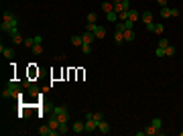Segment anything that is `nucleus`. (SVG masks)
Returning a JSON list of instances; mask_svg holds the SVG:
<instances>
[{
	"label": "nucleus",
	"instance_id": "nucleus-1",
	"mask_svg": "<svg viewBox=\"0 0 183 136\" xmlns=\"http://www.w3.org/2000/svg\"><path fill=\"white\" fill-rule=\"evenodd\" d=\"M0 31H2V33H8L10 37L18 35V18L14 16V12H10V10H4V12H2Z\"/></svg>",
	"mask_w": 183,
	"mask_h": 136
},
{
	"label": "nucleus",
	"instance_id": "nucleus-2",
	"mask_svg": "<svg viewBox=\"0 0 183 136\" xmlns=\"http://www.w3.org/2000/svg\"><path fill=\"white\" fill-rule=\"evenodd\" d=\"M53 116H55L61 124L69 120V112H67V108H65V106H55V108H53Z\"/></svg>",
	"mask_w": 183,
	"mask_h": 136
},
{
	"label": "nucleus",
	"instance_id": "nucleus-3",
	"mask_svg": "<svg viewBox=\"0 0 183 136\" xmlns=\"http://www.w3.org/2000/svg\"><path fill=\"white\" fill-rule=\"evenodd\" d=\"M71 130H73L75 134H82V132H86V122H82V120H75V122H73V126H71Z\"/></svg>",
	"mask_w": 183,
	"mask_h": 136
},
{
	"label": "nucleus",
	"instance_id": "nucleus-4",
	"mask_svg": "<svg viewBox=\"0 0 183 136\" xmlns=\"http://www.w3.org/2000/svg\"><path fill=\"white\" fill-rule=\"evenodd\" d=\"M98 132H100V134H108V132H110V124H108L106 120L98 122Z\"/></svg>",
	"mask_w": 183,
	"mask_h": 136
},
{
	"label": "nucleus",
	"instance_id": "nucleus-5",
	"mask_svg": "<svg viewBox=\"0 0 183 136\" xmlns=\"http://www.w3.org/2000/svg\"><path fill=\"white\" fill-rule=\"evenodd\" d=\"M98 130V122L92 118V120H86V132H96Z\"/></svg>",
	"mask_w": 183,
	"mask_h": 136
},
{
	"label": "nucleus",
	"instance_id": "nucleus-6",
	"mask_svg": "<svg viewBox=\"0 0 183 136\" xmlns=\"http://www.w3.org/2000/svg\"><path fill=\"white\" fill-rule=\"evenodd\" d=\"M94 37H96V39H104V37H106V29H104L102 25H98L96 31H94Z\"/></svg>",
	"mask_w": 183,
	"mask_h": 136
},
{
	"label": "nucleus",
	"instance_id": "nucleus-7",
	"mask_svg": "<svg viewBox=\"0 0 183 136\" xmlns=\"http://www.w3.org/2000/svg\"><path fill=\"white\" fill-rule=\"evenodd\" d=\"M0 53H2L6 59H12V57H14V49H8V47H4V45L0 47Z\"/></svg>",
	"mask_w": 183,
	"mask_h": 136
},
{
	"label": "nucleus",
	"instance_id": "nucleus-8",
	"mask_svg": "<svg viewBox=\"0 0 183 136\" xmlns=\"http://www.w3.org/2000/svg\"><path fill=\"white\" fill-rule=\"evenodd\" d=\"M114 41L120 45V43H124V31H120V29H116L114 31Z\"/></svg>",
	"mask_w": 183,
	"mask_h": 136
},
{
	"label": "nucleus",
	"instance_id": "nucleus-9",
	"mask_svg": "<svg viewBox=\"0 0 183 136\" xmlns=\"http://www.w3.org/2000/svg\"><path fill=\"white\" fill-rule=\"evenodd\" d=\"M140 18H142V22H144V25H149V22H153V12H151V10H146V12H142V14H140Z\"/></svg>",
	"mask_w": 183,
	"mask_h": 136
},
{
	"label": "nucleus",
	"instance_id": "nucleus-10",
	"mask_svg": "<svg viewBox=\"0 0 183 136\" xmlns=\"http://www.w3.org/2000/svg\"><path fill=\"white\" fill-rule=\"evenodd\" d=\"M71 45H73V47H82V45H84L82 35H73V37H71Z\"/></svg>",
	"mask_w": 183,
	"mask_h": 136
},
{
	"label": "nucleus",
	"instance_id": "nucleus-11",
	"mask_svg": "<svg viewBox=\"0 0 183 136\" xmlns=\"http://www.w3.org/2000/svg\"><path fill=\"white\" fill-rule=\"evenodd\" d=\"M144 134L146 136H155V134H161V130H157L155 126H146V128H144Z\"/></svg>",
	"mask_w": 183,
	"mask_h": 136
},
{
	"label": "nucleus",
	"instance_id": "nucleus-12",
	"mask_svg": "<svg viewBox=\"0 0 183 136\" xmlns=\"http://www.w3.org/2000/svg\"><path fill=\"white\" fill-rule=\"evenodd\" d=\"M82 39H84V43H90V45H92L96 37H94V33H88V31H86V33L82 35Z\"/></svg>",
	"mask_w": 183,
	"mask_h": 136
},
{
	"label": "nucleus",
	"instance_id": "nucleus-13",
	"mask_svg": "<svg viewBox=\"0 0 183 136\" xmlns=\"http://www.w3.org/2000/svg\"><path fill=\"white\" fill-rule=\"evenodd\" d=\"M106 18H108L110 22H118V12H116V10H110V12L106 14Z\"/></svg>",
	"mask_w": 183,
	"mask_h": 136
},
{
	"label": "nucleus",
	"instance_id": "nucleus-14",
	"mask_svg": "<svg viewBox=\"0 0 183 136\" xmlns=\"http://www.w3.org/2000/svg\"><path fill=\"white\" fill-rule=\"evenodd\" d=\"M124 41L126 43H132L134 41V29L132 31H124Z\"/></svg>",
	"mask_w": 183,
	"mask_h": 136
},
{
	"label": "nucleus",
	"instance_id": "nucleus-15",
	"mask_svg": "<svg viewBox=\"0 0 183 136\" xmlns=\"http://www.w3.org/2000/svg\"><path fill=\"white\" fill-rule=\"evenodd\" d=\"M102 10L108 14L110 10H114V2H102Z\"/></svg>",
	"mask_w": 183,
	"mask_h": 136
},
{
	"label": "nucleus",
	"instance_id": "nucleus-16",
	"mask_svg": "<svg viewBox=\"0 0 183 136\" xmlns=\"http://www.w3.org/2000/svg\"><path fill=\"white\" fill-rule=\"evenodd\" d=\"M137 18H140V14H138V10H134V8H130V10H128V20H137Z\"/></svg>",
	"mask_w": 183,
	"mask_h": 136
},
{
	"label": "nucleus",
	"instance_id": "nucleus-17",
	"mask_svg": "<svg viewBox=\"0 0 183 136\" xmlns=\"http://www.w3.org/2000/svg\"><path fill=\"white\" fill-rule=\"evenodd\" d=\"M161 16H163V18H171V8H169V6H163V8H161Z\"/></svg>",
	"mask_w": 183,
	"mask_h": 136
},
{
	"label": "nucleus",
	"instance_id": "nucleus-18",
	"mask_svg": "<svg viewBox=\"0 0 183 136\" xmlns=\"http://www.w3.org/2000/svg\"><path fill=\"white\" fill-rule=\"evenodd\" d=\"M175 53H177V49H175V47H173V45H169V47H167V49H165V57H173Z\"/></svg>",
	"mask_w": 183,
	"mask_h": 136
},
{
	"label": "nucleus",
	"instance_id": "nucleus-19",
	"mask_svg": "<svg viewBox=\"0 0 183 136\" xmlns=\"http://www.w3.org/2000/svg\"><path fill=\"white\" fill-rule=\"evenodd\" d=\"M10 39H12V43H14V45H23V43H25V39L20 37V33H18V35H14V37H10Z\"/></svg>",
	"mask_w": 183,
	"mask_h": 136
},
{
	"label": "nucleus",
	"instance_id": "nucleus-20",
	"mask_svg": "<svg viewBox=\"0 0 183 136\" xmlns=\"http://www.w3.org/2000/svg\"><path fill=\"white\" fill-rule=\"evenodd\" d=\"M151 126H155L157 130H161V126H163V122H161V118H153V120H151Z\"/></svg>",
	"mask_w": 183,
	"mask_h": 136
},
{
	"label": "nucleus",
	"instance_id": "nucleus-21",
	"mask_svg": "<svg viewBox=\"0 0 183 136\" xmlns=\"http://www.w3.org/2000/svg\"><path fill=\"white\" fill-rule=\"evenodd\" d=\"M122 25H124V31H132L134 29V20H124Z\"/></svg>",
	"mask_w": 183,
	"mask_h": 136
},
{
	"label": "nucleus",
	"instance_id": "nucleus-22",
	"mask_svg": "<svg viewBox=\"0 0 183 136\" xmlns=\"http://www.w3.org/2000/svg\"><path fill=\"white\" fill-rule=\"evenodd\" d=\"M80 49H82V53H86V55H90V53H92V45H90V43H84Z\"/></svg>",
	"mask_w": 183,
	"mask_h": 136
},
{
	"label": "nucleus",
	"instance_id": "nucleus-23",
	"mask_svg": "<svg viewBox=\"0 0 183 136\" xmlns=\"http://www.w3.org/2000/svg\"><path fill=\"white\" fill-rule=\"evenodd\" d=\"M29 93H31V95H39V93H41L39 86H31V88H29Z\"/></svg>",
	"mask_w": 183,
	"mask_h": 136
},
{
	"label": "nucleus",
	"instance_id": "nucleus-24",
	"mask_svg": "<svg viewBox=\"0 0 183 136\" xmlns=\"http://www.w3.org/2000/svg\"><path fill=\"white\" fill-rule=\"evenodd\" d=\"M67 132H69V128H67V122L59 124V134H67Z\"/></svg>",
	"mask_w": 183,
	"mask_h": 136
},
{
	"label": "nucleus",
	"instance_id": "nucleus-25",
	"mask_svg": "<svg viewBox=\"0 0 183 136\" xmlns=\"http://www.w3.org/2000/svg\"><path fill=\"white\" fill-rule=\"evenodd\" d=\"M159 47H161V49H167V47H169V39L161 37V41H159Z\"/></svg>",
	"mask_w": 183,
	"mask_h": 136
},
{
	"label": "nucleus",
	"instance_id": "nucleus-26",
	"mask_svg": "<svg viewBox=\"0 0 183 136\" xmlns=\"http://www.w3.org/2000/svg\"><path fill=\"white\" fill-rule=\"evenodd\" d=\"M31 51H33L35 55H41V53H43V45H35L33 49H31Z\"/></svg>",
	"mask_w": 183,
	"mask_h": 136
},
{
	"label": "nucleus",
	"instance_id": "nucleus-27",
	"mask_svg": "<svg viewBox=\"0 0 183 136\" xmlns=\"http://www.w3.org/2000/svg\"><path fill=\"white\" fill-rule=\"evenodd\" d=\"M96 27H98L96 22H88V25H86V31H88V33H94V31H96Z\"/></svg>",
	"mask_w": 183,
	"mask_h": 136
},
{
	"label": "nucleus",
	"instance_id": "nucleus-28",
	"mask_svg": "<svg viewBox=\"0 0 183 136\" xmlns=\"http://www.w3.org/2000/svg\"><path fill=\"white\" fill-rule=\"evenodd\" d=\"M25 47H29V49H33L35 47V39H25V43H23Z\"/></svg>",
	"mask_w": 183,
	"mask_h": 136
},
{
	"label": "nucleus",
	"instance_id": "nucleus-29",
	"mask_svg": "<svg viewBox=\"0 0 183 136\" xmlns=\"http://www.w3.org/2000/svg\"><path fill=\"white\" fill-rule=\"evenodd\" d=\"M96 20H98V14H96V12H90V14H88V22H96Z\"/></svg>",
	"mask_w": 183,
	"mask_h": 136
},
{
	"label": "nucleus",
	"instance_id": "nucleus-30",
	"mask_svg": "<svg viewBox=\"0 0 183 136\" xmlns=\"http://www.w3.org/2000/svg\"><path fill=\"white\" fill-rule=\"evenodd\" d=\"M155 55L161 59V57H165V49H161V47H157V51H155Z\"/></svg>",
	"mask_w": 183,
	"mask_h": 136
},
{
	"label": "nucleus",
	"instance_id": "nucleus-31",
	"mask_svg": "<svg viewBox=\"0 0 183 136\" xmlns=\"http://www.w3.org/2000/svg\"><path fill=\"white\" fill-rule=\"evenodd\" d=\"M94 120H96V122H102V120H104V114H100V112H94Z\"/></svg>",
	"mask_w": 183,
	"mask_h": 136
},
{
	"label": "nucleus",
	"instance_id": "nucleus-32",
	"mask_svg": "<svg viewBox=\"0 0 183 136\" xmlns=\"http://www.w3.org/2000/svg\"><path fill=\"white\" fill-rule=\"evenodd\" d=\"M163 31H165V29H163V25H155V33H157V35H161Z\"/></svg>",
	"mask_w": 183,
	"mask_h": 136
},
{
	"label": "nucleus",
	"instance_id": "nucleus-33",
	"mask_svg": "<svg viewBox=\"0 0 183 136\" xmlns=\"http://www.w3.org/2000/svg\"><path fill=\"white\" fill-rule=\"evenodd\" d=\"M35 39V45H43V37L41 35H37V37H33Z\"/></svg>",
	"mask_w": 183,
	"mask_h": 136
},
{
	"label": "nucleus",
	"instance_id": "nucleus-34",
	"mask_svg": "<svg viewBox=\"0 0 183 136\" xmlns=\"http://www.w3.org/2000/svg\"><path fill=\"white\" fill-rule=\"evenodd\" d=\"M144 27H146L149 33H155V25H153V22H149V25H144Z\"/></svg>",
	"mask_w": 183,
	"mask_h": 136
},
{
	"label": "nucleus",
	"instance_id": "nucleus-35",
	"mask_svg": "<svg viewBox=\"0 0 183 136\" xmlns=\"http://www.w3.org/2000/svg\"><path fill=\"white\" fill-rule=\"evenodd\" d=\"M171 16H179V8H171Z\"/></svg>",
	"mask_w": 183,
	"mask_h": 136
},
{
	"label": "nucleus",
	"instance_id": "nucleus-36",
	"mask_svg": "<svg viewBox=\"0 0 183 136\" xmlns=\"http://www.w3.org/2000/svg\"><path fill=\"white\" fill-rule=\"evenodd\" d=\"M157 2H159V6H161V8H163V6H167V0H157Z\"/></svg>",
	"mask_w": 183,
	"mask_h": 136
},
{
	"label": "nucleus",
	"instance_id": "nucleus-37",
	"mask_svg": "<svg viewBox=\"0 0 183 136\" xmlns=\"http://www.w3.org/2000/svg\"><path fill=\"white\" fill-rule=\"evenodd\" d=\"M181 136H183V130H181Z\"/></svg>",
	"mask_w": 183,
	"mask_h": 136
}]
</instances>
